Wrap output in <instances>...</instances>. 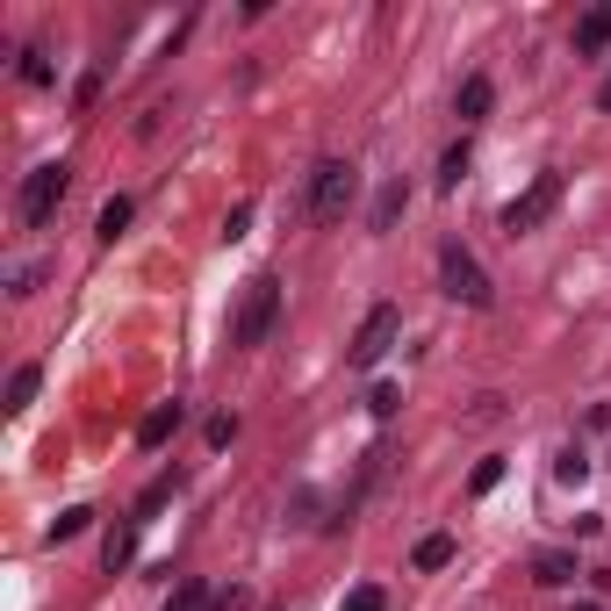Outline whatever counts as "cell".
Returning a JSON list of instances; mask_svg holds the SVG:
<instances>
[{
	"instance_id": "6da1fadb",
	"label": "cell",
	"mask_w": 611,
	"mask_h": 611,
	"mask_svg": "<svg viewBox=\"0 0 611 611\" xmlns=\"http://www.w3.org/2000/svg\"><path fill=\"white\" fill-rule=\"evenodd\" d=\"M281 324V281L273 273H252L238 296V317H231V345H267V331Z\"/></svg>"
},
{
	"instance_id": "7a4b0ae2",
	"label": "cell",
	"mask_w": 611,
	"mask_h": 611,
	"mask_svg": "<svg viewBox=\"0 0 611 611\" xmlns=\"http://www.w3.org/2000/svg\"><path fill=\"white\" fill-rule=\"evenodd\" d=\"M66 188H72V166H66V159L37 166V173L22 180V194H14V217H22L29 231H43V223L58 217V202H66Z\"/></svg>"
},
{
	"instance_id": "3957f363",
	"label": "cell",
	"mask_w": 611,
	"mask_h": 611,
	"mask_svg": "<svg viewBox=\"0 0 611 611\" xmlns=\"http://www.w3.org/2000/svg\"><path fill=\"white\" fill-rule=\"evenodd\" d=\"M395 339H403V310H395V302H374V310L360 317V331H353V345H345V360H353L360 374H367V367L389 360V345H395Z\"/></svg>"
},
{
	"instance_id": "277c9868",
	"label": "cell",
	"mask_w": 611,
	"mask_h": 611,
	"mask_svg": "<svg viewBox=\"0 0 611 611\" xmlns=\"http://www.w3.org/2000/svg\"><path fill=\"white\" fill-rule=\"evenodd\" d=\"M439 281H447V296L468 302V310H489V302H497V288H489L482 259L468 252V244H447V252H439Z\"/></svg>"
},
{
	"instance_id": "5b68a950",
	"label": "cell",
	"mask_w": 611,
	"mask_h": 611,
	"mask_svg": "<svg viewBox=\"0 0 611 611\" xmlns=\"http://www.w3.org/2000/svg\"><path fill=\"white\" fill-rule=\"evenodd\" d=\"M353 188H360V173L345 159H317V173H310V217L317 223H339L345 209H353Z\"/></svg>"
},
{
	"instance_id": "8992f818",
	"label": "cell",
	"mask_w": 611,
	"mask_h": 611,
	"mask_svg": "<svg viewBox=\"0 0 611 611\" xmlns=\"http://www.w3.org/2000/svg\"><path fill=\"white\" fill-rule=\"evenodd\" d=\"M554 209H561V173H540V180H532V188L518 194L511 209H503V231L525 238V231H540V223L554 217Z\"/></svg>"
},
{
	"instance_id": "52a82bcc",
	"label": "cell",
	"mask_w": 611,
	"mask_h": 611,
	"mask_svg": "<svg viewBox=\"0 0 611 611\" xmlns=\"http://www.w3.org/2000/svg\"><path fill=\"white\" fill-rule=\"evenodd\" d=\"M489 109H497V87H489L482 72H468V80H461V94H453V116H461V122H482Z\"/></svg>"
},
{
	"instance_id": "ba28073f",
	"label": "cell",
	"mask_w": 611,
	"mask_h": 611,
	"mask_svg": "<svg viewBox=\"0 0 611 611\" xmlns=\"http://www.w3.org/2000/svg\"><path fill=\"white\" fill-rule=\"evenodd\" d=\"M173 432H180V403H159V410H151L144 424H137V447L151 453V447H166V439H173Z\"/></svg>"
},
{
	"instance_id": "9c48e42d",
	"label": "cell",
	"mask_w": 611,
	"mask_h": 611,
	"mask_svg": "<svg viewBox=\"0 0 611 611\" xmlns=\"http://www.w3.org/2000/svg\"><path fill=\"white\" fill-rule=\"evenodd\" d=\"M173 489H180V468H166V475L130 503V518H137V525H151V511H166V503H173Z\"/></svg>"
},
{
	"instance_id": "30bf717a",
	"label": "cell",
	"mask_w": 611,
	"mask_h": 611,
	"mask_svg": "<svg viewBox=\"0 0 611 611\" xmlns=\"http://www.w3.org/2000/svg\"><path fill=\"white\" fill-rule=\"evenodd\" d=\"M130 217H137L130 194H109V202H101V217H94V238H101V244H116L122 231H130Z\"/></svg>"
},
{
	"instance_id": "8fae6325",
	"label": "cell",
	"mask_w": 611,
	"mask_h": 611,
	"mask_svg": "<svg viewBox=\"0 0 611 611\" xmlns=\"http://www.w3.org/2000/svg\"><path fill=\"white\" fill-rule=\"evenodd\" d=\"M532 583H540V590L575 583V554H532Z\"/></svg>"
},
{
	"instance_id": "7c38bea8",
	"label": "cell",
	"mask_w": 611,
	"mask_h": 611,
	"mask_svg": "<svg viewBox=\"0 0 611 611\" xmlns=\"http://www.w3.org/2000/svg\"><path fill=\"white\" fill-rule=\"evenodd\" d=\"M604 43H611V8H590L583 22H575V51L590 58V51H604Z\"/></svg>"
},
{
	"instance_id": "4fadbf2b",
	"label": "cell",
	"mask_w": 611,
	"mask_h": 611,
	"mask_svg": "<svg viewBox=\"0 0 611 611\" xmlns=\"http://www.w3.org/2000/svg\"><path fill=\"white\" fill-rule=\"evenodd\" d=\"M447 561H453V532H424V540H418V554H410V569H424V575H432V569H447Z\"/></svg>"
},
{
	"instance_id": "5bb4252c",
	"label": "cell",
	"mask_w": 611,
	"mask_h": 611,
	"mask_svg": "<svg viewBox=\"0 0 611 611\" xmlns=\"http://www.w3.org/2000/svg\"><path fill=\"white\" fill-rule=\"evenodd\" d=\"M37 389H43V367H14V374H8V410H14V418L37 403Z\"/></svg>"
},
{
	"instance_id": "9a60e30c",
	"label": "cell",
	"mask_w": 611,
	"mask_h": 611,
	"mask_svg": "<svg viewBox=\"0 0 611 611\" xmlns=\"http://www.w3.org/2000/svg\"><path fill=\"white\" fill-rule=\"evenodd\" d=\"M130 554H137V518H122V525L109 532V547H101V561H109V575H116V569H130Z\"/></svg>"
},
{
	"instance_id": "2e32d148",
	"label": "cell",
	"mask_w": 611,
	"mask_h": 611,
	"mask_svg": "<svg viewBox=\"0 0 611 611\" xmlns=\"http://www.w3.org/2000/svg\"><path fill=\"white\" fill-rule=\"evenodd\" d=\"M94 525V511H87V503H72V511H58L51 518V547H66V540H80V532Z\"/></svg>"
},
{
	"instance_id": "e0dca14e",
	"label": "cell",
	"mask_w": 611,
	"mask_h": 611,
	"mask_svg": "<svg viewBox=\"0 0 611 611\" xmlns=\"http://www.w3.org/2000/svg\"><path fill=\"white\" fill-rule=\"evenodd\" d=\"M403 202H410V194H403V180H389V188L374 194V231H389V223L403 217Z\"/></svg>"
},
{
	"instance_id": "ac0fdd59",
	"label": "cell",
	"mask_w": 611,
	"mask_h": 611,
	"mask_svg": "<svg viewBox=\"0 0 611 611\" xmlns=\"http://www.w3.org/2000/svg\"><path fill=\"white\" fill-rule=\"evenodd\" d=\"M468 159H475V151H468V137H461V144H447V159H439V188H461V173H468Z\"/></svg>"
},
{
	"instance_id": "d6986e66",
	"label": "cell",
	"mask_w": 611,
	"mask_h": 611,
	"mask_svg": "<svg viewBox=\"0 0 611 611\" xmlns=\"http://www.w3.org/2000/svg\"><path fill=\"white\" fill-rule=\"evenodd\" d=\"M209 604H217V598H209V583H194V575H188V583L173 590V604H166V611H209Z\"/></svg>"
},
{
	"instance_id": "ffe728a7",
	"label": "cell",
	"mask_w": 611,
	"mask_h": 611,
	"mask_svg": "<svg viewBox=\"0 0 611 611\" xmlns=\"http://www.w3.org/2000/svg\"><path fill=\"white\" fill-rule=\"evenodd\" d=\"M43 273H51L43 259H29V267H14V273H8V296H37V281H43Z\"/></svg>"
},
{
	"instance_id": "44dd1931",
	"label": "cell",
	"mask_w": 611,
	"mask_h": 611,
	"mask_svg": "<svg viewBox=\"0 0 611 611\" xmlns=\"http://www.w3.org/2000/svg\"><path fill=\"white\" fill-rule=\"evenodd\" d=\"M554 475H561V482H583V475H590L583 447H561V453H554Z\"/></svg>"
},
{
	"instance_id": "7402d4cb",
	"label": "cell",
	"mask_w": 611,
	"mask_h": 611,
	"mask_svg": "<svg viewBox=\"0 0 611 611\" xmlns=\"http://www.w3.org/2000/svg\"><path fill=\"white\" fill-rule=\"evenodd\" d=\"M395 403H403V389H395V381H374V395H367V410H374V418H395Z\"/></svg>"
},
{
	"instance_id": "603a6c76",
	"label": "cell",
	"mask_w": 611,
	"mask_h": 611,
	"mask_svg": "<svg viewBox=\"0 0 611 611\" xmlns=\"http://www.w3.org/2000/svg\"><path fill=\"white\" fill-rule=\"evenodd\" d=\"M22 80H29V87H51V58H43L37 43H29V51H22Z\"/></svg>"
},
{
	"instance_id": "cb8c5ba5",
	"label": "cell",
	"mask_w": 611,
	"mask_h": 611,
	"mask_svg": "<svg viewBox=\"0 0 611 611\" xmlns=\"http://www.w3.org/2000/svg\"><path fill=\"white\" fill-rule=\"evenodd\" d=\"M339 611H389V598H381V583H360L353 598H345Z\"/></svg>"
},
{
	"instance_id": "d4e9b609",
	"label": "cell",
	"mask_w": 611,
	"mask_h": 611,
	"mask_svg": "<svg viewBox=\"0 0 611 611\" xmlns=\"http://www.w3.org/2000/svg\"><path fill=\"white\" fill-rule=\"evenodd\" d=\"M101 80H109V72L94 66V72H87V80H80V94H72V109H94V101H101Z\"/></svg>"
},
{
	"instance_id": "484cf974",
	"label": "cell",
	"mask_w": 611,
	"mask_h": 611,
	"mask_svg": "<svg viewBox=\"0 0 611 611\" xmlns=\"http://www.w3.org/2000/svg\"><path fill=\"white\" fill-rule=\"evenodd\" d=\"M497 482H503V461H482V468H475V482H468V489H475V497H489Z\"/></svg>"
},
{
	"instance_id": "4316f807",
	"label": "cell",
	"mask_w": 611,
	"mask_h": 611,
	"mask_svg": "<svg viewBox=\"0 0 611 611\" xmlns=\"http://www.w3.org/2000/svg\"><path fill=\"white\" fill-rule=\"evenodd\" d=\"M244 231H252V202H238L231 217H223V238H244Z\"/></svg>"
},
{
	"instance_id": "83f0119b",
	"label": "cell",
	"mask_w": 611,
	"mask_h": 611,
	"mask_svg": "<svg viewBox=\"0 0 611 611\" xmlns=\"http://www.w3.org/2000/svg\"><path fill=\"white\" fill-rule=\"evenodd\" d=\"M238 439V418H209V447H231Z\"/></svg>"
},
{
	"instance_id": "f1b7e54d",
	"label": "cell",
	"mask_w": 611,
	"mask_h": 611,
	"mask_svg": "<svg viewBox=\"0 0 611 611\" xmlns=\"http://www.w3.org/2000/svg\"><path fill=\"white\" fill-rule=\"evenodd\" d=\"M209 611H252V598H244V590H223V598L209 604Z\"/></svg>"
},
{
	"instance_id": "f546056e",
	"label": "cell",
	"mask_w": 611,
	"mask_h": 611,
	"mask_svg": "<svg viewBox=\"0 0 611 611\" xmlns=\"http://www.w3.org/2000/svg\"><path fill=\"white\" fill-rule=\"evenodd\" d=\"M598 109H611V72H604V87H598Z\"/></svg>"
},
{
	"instance_id": "4dcf8cb0",
	"label": "cell",
	"mask_w": 611,
	"mask_h": 611,
	"mask_svg": "<svg viewBox=\"0 0 611 611\" xmlns=\"http://www.w3.org/2000/svg\"><path fill=\"white\" fill-rule=\"evenodd\" d=\"M569 611H604V604H569Z\"/></svg>"
}]
</instances>
